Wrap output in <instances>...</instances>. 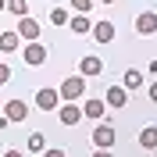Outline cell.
<instances>
[{
    "label": "cell",
    "mask_w": 157,
    "mask_h": 157,
    "mask_svg": "<svg viewBox=\"0 0 157 157\" xmlns=\"http://www.w3.org/2000/svg\"><path fill=\"white\" fill-rule=\"evenodd\" d=\"M93 39H97V43H111V39H114V25H111V21H97V25H93Z\"/></svg>",
    "instance_id": "13"
},
{
    "label": "cell",
    "mask_w": 157,
    "mask_h": 157,
    "mask_svg": "<svg viewBox=\"0 0 157 157\" xmlns=\"http://www.w3.org/2000/svg\"><path fill=\"white\" fill-rule=\"evenodd\" d=\"M21 61H25V64H29V68H39V64H43V61H47V47H43V43H29V47L21 50Z\"/></svg>",
    "instance_id": "4"
},
{
    "label": "cell",
    "mask_w": 157,
    "mask_h": 157,
    "mask_svg": "<svg viewBox=\"0 0 157 157\" xmlns=\"http://www.w3.org/2000/svg\"><path fill=\"white\" fill-rule=\"evenodd\" d=\"M57 93H61V100H75L78 104V97L86 93V75H68L64 82H61Z\"/></svg>",
    "instance_id": "1"
},
{
    "label": "cell",
    "mask_w": 157,
    "mask_h": 157,
    "mask_svg": "<svg viewBox=\"0 0 157 157\" xmlns=\"http://www.w3.org/2000/svg\"><path fill=\"white\" fill-rule=\"evenodd\" d=\"M0 11H7V0H0Z\"/></svg>",
    "instance_id": "27"
},
{
    "label": "cell",
    "mask_w": 157,
    "mask_h": 157,
    "mask_svg": "<svg viewBox=\"0 0 157 157\" xmlns=\"http://www.w3.org/2000/svg\"><path fill=\"white\" fill-rule=\"evenodd\" d=\"M0 111H4V100H0Z\"/></svg>",
    "instance_id": "29"
},
{
    "label": "cell",
    "mask_w": 157,
    "mask_h": 157,
    "mask_svg": "<svg viewBox=\"0 0 157 157\" xmlns=\"http://www.w3.org/2000/svg\"><path fill=\"white\" fill-rule=\"evenodd\" d=\"M18 47H21V36L14 29H11V32H0V50H4V54H14Z\"/></svg>",
    "instance_id": "12"
},
{
    "label": "cell",
    "mask_w": 157,
    "mask_h": 157,
    "mask_svg": "<svg viewBox=\"0 0 157 157\" xmlns=\"http://www.w3.org/2000/svg\"><path fill=\"white\" fill-rule=\"evenodd\" d=\"M93 4H97V0H71L75 14H89V11H93Z\"/></svg>",
    "instance_id": "20"
},
{
    "label": "cell",
    "mask_w": 157,
    "mask_h": 157,
    "mask_svg": "<svg viewBox=\"0 0 157 157\" xmlns=\"http://www.w3.org/2000/svg\"><path fill=\"white\" fill-rule=\"evenodd\" d=\"M150 100L157 104V82H150Z\"/></svg>",
    "instance_id": "23"
},
{
    "label": "cell",
    "mask_w": 157,
    "mask_h": 157,
    "mask_svg": "<svg viewBox=\"0 0 157 157\" xmlns=\"http://www.w3.org/2000/svg\"><path fill=\"white\" fill-rule=\"evenodd\" d=\"M7 78H11V68H7V64H4V61H0V86H4Z\"/></svg>",
    "instance_id": "21"
},
{
    "label": "cell",
    "mask_w": 157,
    "mask_h": 157,
    "mask_svg": "<svg viewBox=\"0 0 157 157\" xmlns=\"http://www.w3.org/2000/svg\"><path fill=\"white\" fill-rule=\"evenodd\" d=\"M25 147H29V154H43V150H47V136H43V132H32Z\"/></svg>",
    "instance_id": "17"
},
{
    "label": "cell",
    "mask_w": 157,
    "mask_h": 157,
    "mask_svg": "<svg viewBox=\"0 0 157 157\" xmlns=\"http://www.w3.org/2000/svg\"><path fill=\"white\" fill-rule=\"evenodd\" d=\"M68 18H71V14L64 7H54V11H50V21H54V25H68Z\"/></svg>",
    "instance_id": "19"
},
{
    "label": "cell",
    "mask_w": 157,
    "mask_h": 157,
    "mask_svg": "<svg viewBox=\"0 0 157 157\" xmlns=\"http://www.w3.org/2000/svg\"><path fill=\"white\" fill-rule=\"evenodd\" d=\"M36 107L47 111V114H54V111L61 107V93H57V89H50V86H43V89L36 93Z\"/></svg>",
    "instance_id": "3"
},
{
    "label": "cell",
    "mask_w": 157,
    "mask_h": 157,
    "mask_svg": "<svg viewBox=\"0 0 157 157\" xmlns=\"http://www.w3.org/2000/svg\"><path fill=\"white\" fill-rule=\"evenodd\" d=\"M104 104H107V107H114V111H121V107L128 104V89H125V86H107Z\"/></svg>",
    "instance_id": "8"
},
{
    "label": "cell",
    "mask_w": 157,
    "mask_h": 157,
    "mask_svg": "<svg viewBox=\"0 0 157 157\" xmlns=\"http://www.w3.org/2000/svg\"><path fill=\"white\" fill-rule=\"evenodd\" d=\"M68 29L75 32V36H86V32H93V21H89L86 14H75V18H68Z\"/></svg>",
    "instance_id": "14"
},
{
    "label": "cell",
    "mask_w": 157,
    "mask_h": 157,
    "mask_svg": "<svg viewBox=\"0 0 157 157\" xmlns=\"http://www.w3.org/2000/svg\"><path fill=\"white\" fill-rule=\"evenodd\" d=\"M43 157H64V150H61V147H50V150H43Z\"/></svg>",
    "instance_id": "22"
},
{
    "label": "cell",
    "mask_w": 157,
    "mask_h": 157,
    "mask_svg": "<svg viewBox=\"0 0 157 157\" xmlns=\"http://www.w3.org/2000/svg\"><path fill=\"white\" fill-rule=\"evenodd\" d=\"M150 71H154V75H157V57H154V61H150Z\"/></svg>",
    "instance_id": "26"
},
{
    "label": "cell",
    "mask_w": 157,
    "mask_h": 157,
    "mask_svg": "<svg viewBox=\"0 0 157 157\" xmlns=\"http://www.w3.org/2000/svg\"><path fill=\"white\" fill-rule=\"evenodd\" d=\"M139 147L143 150H157V125H147L139 132Z\"/></svg>",
    "instance_id": "15"
},
{
    "label": "cell",
    "mask_w": 157,
    "mask_h": 157,
    "mask_svg": "<svg viewBox=\"0 0 157 157\" xmlns=\"http://www.w3.org/2000/svg\"><path fill=\"white\" fill-rule=\"evenodd\" d=\"M7 11L18 14V18H25V14H29V0H7Z\"/></svg>",
    "instance_id": "18"
},
{
    "label": "cell",
    "mask_w": 157,
    "mask_h": 157,
    "mask_svg": "<svg viewBox=\"0 0 157 157\" xmlns=\"http://www.w3.org/2000/svg\"><path fill=\"white\" fill-rule=\"evenodd\" d=\"M93 157H114V154H111V150H97Z\"/></svg>",
    "instance_id": "25"
},
{
    "label": "cell",
    "mask_w": 157,
    "mask_h": 157,
    "mask_svg": "<svg viewBox=\"0 0 157 157\" xmlns=\"http://www.w3.org/2000/svg\"><path fill=\"white\" fill-rule=\"evenodd\" d=\"M100 71H104V61H100V57H93V54H86V57L78 61V75L93 78V75H100Z\"/></svg>",
    "instance_id": "10"
},
{
    "label": "cell",
    "mask_w": 157,
    "mask_h": 157,
    "mask_svg": "<svg viewBox=\"0 0 157 157\" xmlns=\"http://www.w3.org/2000/svg\"><path fill=\"white\" fill-rule=\"evenodd\" d=\"M121 86H125V89H139V86H143V71H139V68H128L125 75H121Z\"/></svg>",
    "instance_id": "16"
},
{
    "label": "cell",
    "mask_w": 157,
    "mask_h": 157,
    "mask_svg": "<svg viewBox=\"0 0 157 157\" xmlns=\"http://www.w3.org/2000/svg\"><path fill=\"white\" fill-rule=\"evenodd\" d=\"M57 118H61V125H78L82 107H78L75 100H64V107H57Z\"/></svg>",
    "instance_id": "7"
},
{
    "label": "cell",
    "mask_w": 157,
    "mask_h": 157,
    "mask_svg": "<svg viewBox=\"0 0 157 157\" xmlns=\"http://www.w3.org/2000/svg\"><path fill=\"white\" fill-rule=\"evenodd\" d=\"M14 32H18V36L25 39V43H36L43 29H39V21H32L29 14H25V18H18V29H14Z\"/></svg>",
    "instance_id": "5"
},
{
    "label": "cell",
    "mask_w": 157,
    "mask_h": 157,
    "mask_svg": "<svg viewBox=\"0 0 157 157\" xmlns=\"http://www.w3.org/2000/svg\"><path fill=\"white\" fill-rule=\"evenodd\" d=\"M4 114H7V121H25L29 118V104L25 100H4Z\"/></svg>",
    "instance_id": "6"
},
{
    "label": "cell",
    "mask_w": 157,
    "mask_h": 157,
    "mask_svg": "<svg viewBox=\"0 0 157 157\" xmlns=\"http://www.w3.org/2000/svg\"><path fill=\"white\" fill-rule=\"evenodd\" d=\"M104 111H107V104H104V100H86V104H82V118H93V121H104Z\"/></svg>",
    "instance_id": "11"
},
{
    "label": "cell",
    "mask_w": 157,
    "mask_h": 157,
    "mask_svg": "<svg viewBox=\"0 0 157 157\" xmlns=\"http://www.w3.org/2000/svg\"><path fill=\"white\" fill-rule=\"evenodd\" d=\"M100 4H118V0H100Z\"/></svg>",
    "instance_id": "28"
},
{
    "label": "cell",
    "mask_w": 157,
    "mask_h": 157,
    "mask_svg": "<svg viewBox=\"0 0 157 157\" xmlns=\"http://www.w3.org/2000/svg\"><path fill=\"white\" fill-rule=\"evenodd\" d=\"M4 157H25V154H21V150H7Z\"/></svg>",
    "instance_id": "24"
},
{
    "label": "cell",
    "mask_w": 157,
    "mask_h": 157,
    "mask_svg": "<svg viewBox=\"0 0 157 157\" xmlns=\"http://www.w3.org/2000/svg\"><path fill=\"white\" fill-rule=\"evenodd\" d=\"M93 147L97 150H111L114 147V125L111 121H97V128H93Z\"/></svg>",
    "instance_id": "2"
},
{
    "label": "cell",
    "mask_w": 157,
    "mask_h": 157,
    "mask_svg": "<svg viewBox=\"0 0 157 157\" xmlns=\"http://www.w3.org/2000/svg\"><path fill=\"white\" fill-rule=\"evenodd\" d=\"M136 32H139V36H154V32H157V14H154V11L136 14Z\"/></svg>",
    "instance_id": "9"
}]
</instances>
